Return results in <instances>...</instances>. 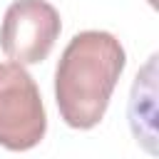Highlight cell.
<instances>
[{
  "label": "cell",
  "instance_id": "6da1fadb",
  "mask_svg": "<svg viewBox=\"0 0 159 159\" xmlns=\"http://www.w3.org/2000/svg\"><path fill=\"white\" fill-rule=\"evenodd\" d=\"M124 65L127 52L112 32L84 30L67 42L55 70V102L67 127L92 129L102 122Z\"/></svg>",
  "mask_w": 159,
  "mask_h": 159
},
{
  "label": "cell",
  "instance_id": "7a4b0ae2",
  "mask_svg": "<svg viewBox=\"0 0 159 159\" xmlns=\"http://www.w3.org/2000/svg\"><path fill=\"white\" fill-rule=\"evenodd\" d=\"M45 132L47 114L35 80L17 62H0V147L27 152Z\"/></svg>",
  "mask_w": 159,
  "mask_h": 159
},
{
  "label": "cell",
  "instance_id": "3957f363",
  "mask_svg": "<svg viewBox=\"0 0 159 159\" xmlns=\"http://www.w3.org/2000/svg\"><path fill=\"white\" fill-rule=\"evenodd\" d=\"M60 30V12L47 0H15L0 25V50L22 67L37 65L52 52Z\"/></svg>",
  "mask_w": 159,
  "mask_h": 159
}]
</instances>
